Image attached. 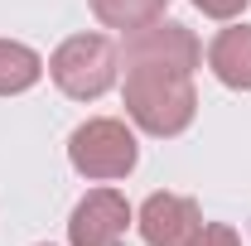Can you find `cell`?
Here are the masks:
<instances>
[{
	"instance_id": "1",
	"label": "cell",
	"mask_w": 251,
	"mask_h": 246,
	"mask_svg": "<svg viewBox=\"0 0 251 246\" xmlns=\"http://www.w3.org/2000/svg\"><path fill=\"white\" fill-rule=\"evenodd\" d=\"M126 116L140 125L145 135H184L198 116V92H193V73L179 68H155V63H135L126 68Z\"/></svg>"
},
{
	"instance_id": "2",
	"label": "cell",
	"mask_w": 251,
	"mask_h": 246,
	"mask_svg": "<svg viewBox=\"0 0 251 246\" xmlns=\"http://www.w3.org/2000/svg\"><path fill=\"white\" fill-rule=\"evenodd\" d=\"M49 77L63 97L73 101H97L116 87L121 77V49L106 34H73L63 39L49 58Z\"/></svg>"
},
{
	"instance_id": "3",
	"label": "cell",
	"mask_w": 251,
	"mask_h": 246,
	"mask_svg": "<svg viewBox=\"0 0 251 246\" xmlns=\"http://www.w3.org/2000/svg\"><path fill=\"white\" fill-rule=\"evenodd\" d=\"M140 159V145H135V130L116 116H92L82 121L73 135H68V164L92 179V184H111V179H126Z\"/></svg>"
},
{
	"instance_id": "4",
	"label": "cell",
	"mask_w": 251,
	"mask_h": 246,
	"mask_svg": "<svg viewBox=\"0 0 251 246\" xmlns=\"http://www.w3.org/2000/svg\"><path fill=\"white\" fill-rule=\"evenodd\" d=\"M121 63L126 68H135V63H155V68H179V73H198V63H203V44L193 39L188 25L179 20H150V25H140V29L126 34L121 44Z\"/></svg>"
},
{
	"instance_id": "5",
	"label": "cell",
	"mask_w": 251,
	"mask_h": 246,
	"mask_svg": "<svg viewBox=\"0 0 251 246\" xmlns=\"http://www.w3.org/2000/svg\"><path fill=\"white\" fill-rule=\"evenodd\" d=\"M130 222H135V213H130L126 193H116V188H87L77 198L73 217H68V242L73 246H121Z\"/></svg>"
},
{
	"instance_id": "6",
	"label": "cell",
	"mask_w": 251,
	"mask_h": 246,
	"mask_svg": "<svg viewBox=\"0 0 251 246\" xmlns=\"http://www.w3.org/2000/svg\"><path fill=\"white\" fill-rule=\"evenodd\" d=\"M135 227L145 246H188L193 232L203 227V208L188 193H150L135 213Z\"/></svg>"
},
{
	"instance_id": "7",
	"label": "cell",
	"mask_w": 251,
	"mask_h": 246,
	"mask_svg": "<svg viewBox=\"0 0 251 246\" xmlns=\"http://www.w3.org/2000/svg\"><path fill=\"white\" fill-rule=\"evenodd\" d=\"M208 68L222 87L251 92V25H227L208 44Z\"/></svg>"
},
{
	"instance_id": "8",
	"label": "cell",
	"mask_w": 251,
	"mask_h": 246,
	"mask_svg": "<svg viewBox=\"0 0 251 246\" xmlns=\"http://www.w3.org/2000/svg\"><path fill=\"white\" fill-rule=\"evenodd\" d=\"M44 68H49V63L39 58L29 44H20V39H0V97L29 92L34 82L44 77Z\"/></svg>"
},
{
	"instance_id": "9",
	"label": "cell",
	"mask_w": 251,
	"mask_h": 246,
	"mask_svg": "<svg viewBox=\"0 0 251 246\" xmlns=\"http://www.w3.org/2000/svg\"><path fill=\"white\" fill-rule=\"evenodd\" d=\"M87 5H92V15L106 29H121V34L150 25V20H159L169 10V0H87Z\"/></svg>"
},
{
	"instance_id": "10",
	"label": "cell",
	"mask_w": 251,
	"mask_h": 246,
	"mask_svg": "<svg viewBox=\"0 0 251 246\" xmlns=\"http://www.w3.org/2000/svg\"><path fill=\"white\" fill-rule=\"evenodd\" d=\"M188 246H242V237L227 227V222H203L198 232H193V242Z\"/></svg>"
},
{
	"instance_id": "11",
	"label": "cell",
	"mask_w": 251,
	"mask_h": 246,
	"mask_svg": "<svg viewBox=\"0 0 251 246\" xmlns=\"http://www.w3.org/2000/svg\"><path fill=\"white\" fill-rule=\"evenodd\" d=\"M251 0H193V10H203L208 20H237Z\"/></svg>"
}]
</instances>
